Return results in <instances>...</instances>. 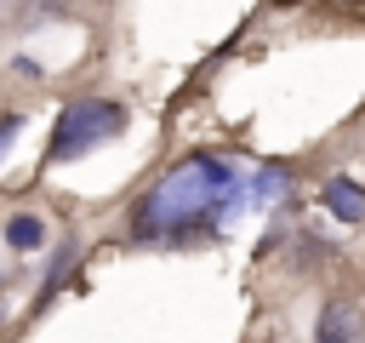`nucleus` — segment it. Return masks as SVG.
<instances>
[{
  "label": "nucleus",
  "instance_id": "nucleus-4",
  "mask_svg": "<svg viewBox=\"0 0 365 343\" xmlns=\"http://www.w3.org/2000/svg\"><path fill=\"white\" fill-rule=\"evenodd\" d=\"M354 332H359V320H354V309H342V303H331V309L319 314V337H314V343H359Z\"/></svg>",
  "mask_w": 365,
  "mask_h": 343
},
{
  "label": "nucleus",
  "instance_id": "nucleus-2",
  "mask_svg": "<svg viewBox=\"0 0 365 343\" xmlns=\"http://www.w3.org/2000/svg\"><path fill=\"white\" fill-rule=\"evenodd\" d=\"M120 126H125V109H120V103H103V97L68 103V109L57 114V126H51V160H74V154L108 143Z\"/></svg>",
  "mask_w": 365,
  "mask_h": 343
},
{
  "label": "nucleus",
  "instance_id": "nucleus-1",
  "mask_svg": "<svg viewBox=\"0 0 365 343\" xmlns=\"http://www.w3.org/2000/svg\"><path fill=\"white\" fill-rule=\"evenodd\" d=\"M234 166L222 154H188L182 166H171L131 212V229L143 240H177L194 229H211L234 212Z\"/></svg>",
  "mask_w": 365,
  "mask_h": 343
},
{
  "label": "nucleus",
  "instance_id": "nucleus-6",
  "mask_svg": "<svg viewBox=\"0 0 365 343\" xmlns=\"http://www.w3.org/2000/svg\"><path fill=\"white\" fill-rule=\"evenodd\" d=\"M17 131H23V114H0V149H6Z\"/></svg>",
  "mask_w": 365,
  "mask_h": 343
},
{
  "label": "nucleus",
  "instance_id": "nucleus-5",
  "mask_svg": "<svg viewBox=\"0 0 365 343\" xmlns=\"http://www.w3.org/2000/svg\"><path fill=\"white\" fill-rule=\"evenodd\" d=\"M6 240H11L17 252H40V240H46V223H40V217H29V212H17V217L6 223Z\"/></svg>",
  "mask_w": 365,
  "mask_h": 343
},
{
  "label": "nucleus",
  "instance_id": "nucleus-3",
  "mask_svg": "<svg viewBox=\"0 0 365 343\" xmlns=\"http://www.w3.org/2000/svg\"><path fill=\"white\" fill-rule=\"evenodd\" d=\"M325 206H331L342 223H359V217H365V189L348 183V177H336V183H325Z\"/></svg>",
  "mask_w": 365,
  "mask_h": 343
}]
</instances>
